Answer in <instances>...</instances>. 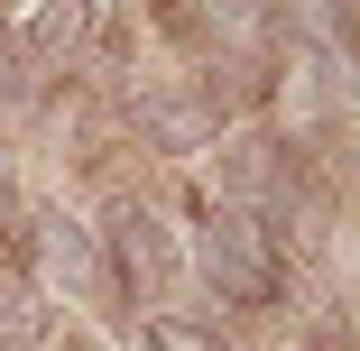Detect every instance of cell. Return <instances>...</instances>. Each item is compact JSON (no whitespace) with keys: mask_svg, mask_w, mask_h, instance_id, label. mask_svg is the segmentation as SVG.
Segmentation results:
<instances>
[{"mask_svg":"<svg viewBox=\"0 0 360 351\" xmlns=\"http://www.w3.org/2000/svg\"><path fill=\"white\" fill-rule=\"evenodd\" d=\"M185 268H203V287L222 296V305H277V231L259 213H240V203H203V222H194V250Z\"/></svg>","mask_w":360,"mask_h":351,"instance_id":"1","label":"cell"},{"mask_svg":"<svg viewBox=\"0 0 360 351\" xmlns=\"http://www.w3.org/2000/svg\"><path fill=\"white\" fill-rule=\"evenodd\" d=\"M28 213H37V203H28V185L0 167V241H19V231H28Z\"/></svg>","mask_w":360,"mask_h":351,"instance_id":"9","label":"cell"},{"mask_svg":"<svg viewBox=\"0 0 360 351\" xmlns=\"http://www.w3.org/2000/svg\"><path fill=\"white\" fill-rule=\"evenodd\" d=\"M129 129H139V148H158V158H194V148H212V93H194V84H176V75H139L129 84Z\"/></svg>","mask_w":360,"mask_h":351,"instance_id":"5","label":"cell"},{"mask_svg":"<svg viewBox=\"0 0 360 351\" xmlns=\"http://www.w3.org/2000/svg\"><path fill=\"white\" fill-rule=\"evenodd\" d=\"M28 259H37V296H65V305H84V314L111 305V268H102L93 222H75V213H28Z\"/></svg>","mask_w":360,"mask_h":351,"instance_id":"3","label":"cell"},{"mask_svg":"<svg viewBox=\"0 0 360 351\" xmlns=\"http://www.w3.org/2000/svg\"><path fill=\"white\" fill-rule=\"evenodd\" d=\"M286 185H296L286 139H268V129H231V139H212V203H240V213L277 222V213H286Z\"/></svg>","mask_w":360,"mask_h":351,"instance_id":"4","label":"cell"},{"mask_svg":"<svg viewBox=\"0 0 360 351\" xmlns=\"http://www.w3.org/2000/svg\"><path fill=\"white\" fill-rule=\"evenodd\" d=\"M37 342H46V296H37V277L0 268V351H37Z\"/></svg>","mask_w":360,"mask_h":351,"instance_id":"7","label":"cell"},{"mask_svg":"<svg viewBox=\"0 0 360 351\" xmlns=\"http://www.w3.org/2000/svg\"><path fill=\"white\" fill-rule=\"evenodd\" d=\"M102 37V0H28L19 10V56L28 65H75Z\"/></svg>","mask_w":360,"mask_h":351,"instance_id":"6","label":"cell"},{"mask_svg":"<svg viewBox=\"0 0 360 351\" xmlns=\"http://www.w3.org/2000/svg\"><path fill=\"white\" fill-rule=\"evenodd\" d=\"M102 241V268H111V287H129L139 305H167V296H185V241H176V222L158 213V203H111V222L93 231Z\"/></svg>","mask_w":360,"mask_h":351,"instance_id":"2","label":"cell"},{"mask_svg":"<svg viewBox=\"0 0 360 351\" xmlns=\"http://www.w3.org/2000/svg\"><path fill=\"white\" fill-rule=\"evenodd\" d=\"M139 351H231V333H212L194 314H148L139 324Z\"/></svg>","mask_w":360,"mask_h":351,"instance_id":"8","label":"cell"}]
</instances>
